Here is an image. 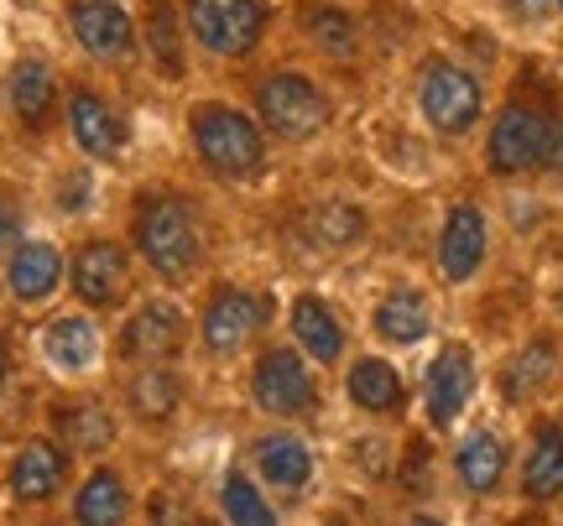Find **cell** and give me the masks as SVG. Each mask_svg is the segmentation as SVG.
Instances as JSON below:
<instances>
[{"mask_svg": "<svg viewBox=\"0 0 563 526\" xmlns=\"http://www.w3.org/2000/svg\"><path fill=\"white\" fill-rule=\"evenodd\" d=\"M188 136H194V152L209 172L220 178H256L266 163V142H262V125L241 115L235 104L220 100H203L188 110Z\"/></svg>", "mask_w": 563, "mask_h": 526, "instance_id": "obj_1", "label": "cell"}, {"mask_svg": "<svg viewBox=\"0 0 563 526\" xmlns=\"http://www.w3.org/2000/svg\"><path fill=\"white\" fill-rule=\"evenodd\" d=\"M563 152V131L559 121L538 110L527 100H511L496 110L490 121V136H485V167L496 178H522V172H538Z\"/></svg>", "mask_w": 563, "mask_h": 526, "instance_id": "obj_2", "label": "cell"}, {"mask_svg": "<svg viewBox=\"0 0 563 526\" xmlns=\"http://www.w3.org/2000/svg\"><path fill=\"white\" fill-rule=\"evenodd\" d=\"M131 240H136V250L146 256V266H152L157 277H167V282L194 277V266H199V256H203L194 214H188L178 199H141Z\"/></svg>", "mask_w": 563, "mask_h": 526, "instance_id": "obj_3", "label": "cell"}, {"mask_svg": "<svg viewBox=\"0 0 563 526\" xmlns=\"http://www.w3.org/2000/svg\"><path fill=\"white\" fill-rule=\"evenodd\" d=\"M256 115H262V125L277 142H308V136H319L329 125L334 104H329V94L308 74L277 68V74H266L256 83Z\"/></svg>", "mask_w": 563, "mask_h": 526, "instance_id": "obj_4", "label": "cell"}, {"mask_svg": "<svg viewBox=\"0 0 563 526\" xmlns=\"http://www.w3.org/2000/svg\"><path fill=\"white\" fill-rule=\"evenodd\" d=\"M418 110L439 136H470L485 115V89L454 58H428L418 68Z\"/></svg>", "mask_w": 563, "mask_h": 526, "instance_id": "obj_5", "label": "cell"}, {"mask_svg": "<svg viewBox=\"0 0 563 526\" xmlns=\"http://www.w3.org/2000/svg\"><path fill=\"white\" fill-rule=\"evenodd\" d=\"M183 16H188V37L214 58L256 53V42L266 32L262 0H183Z\"/></svg>", "mask_w": 563, "mask_h": 526, "instance_id": "obj_6", "label": "cell"}, {"mask_svg": "<svg viewBox=\"0 0 563 526\" xmlns=\"http://www.w3.org/2000/svg\"><path fill=\"white\" fill-rule=\"evenodd\" d=\"M251 396H256V406L262 412H272V417H302V412H313V402H319V381H313V370H308V355L292 345H277L266 349L262 360H256V370H251Z\"/></svg>", "mask_w": 563, "mask_h": 526, "instance_id": "obj_7", "label": "cell"}, {"mask_svg": "<svg viewBox=\"0 0 563 526\" xmlns=\"http://www.w3.org/2000/svg\"><path fill=\"white\" fill-rule=\"evenodd\" d=\"M266 324V298L256 287H235V282H220L209 292V303L199 313V339L214 355H235V349Z\"/></svg>", "mask_w": 563, "mask_h": 526, "instance_id": "obj_8", "label": "cell"}, {"mask_svg": "<svg viewBox=\"0 0 563 526\" xmlns=\"http://www.w3.org/2000/svg\"><path fill=\"white\" fill-rule=\"evenodd\" d=\"M475 349L470 345H443L439 355H433V365H428V376H422V412H428V423L433 427H449L460 423V412L470 406V396H475Z\"/></svg>", "mask_w": 563, "mask_h": 526, "instance_id": "obj_9", "label": "cell"}, {"mask_svg": "<svg viewBox=\"0 0 563 526\" xmlns=\"http://www.w3.org/2000/svg\"><path fill=\"white\" fill-rule=\"evenodd\" d=\"M68 21H74V37H79L89 58L125 63L136 53V21H131L121 0H74Z\"/></svg>", "mask_w": 563, "mask_h": 526, "instance_id": "obj_10", "label": "cell"}, {"mask_svg": "<svg viewBox=\"0 0 563 526\" xmlns=\"http://www.w3.org/2000/svg\"><path fill=\"white\" fill-rule=\"evenodd\" d=\"M485 245H490V230H485L481 203H454L439 224V271L443 282H470L485 266Z\"/></svg>", "mask_w": 563, "mask_h": 526, "instance_id": "obj_11", "label": "cell"}, {"mask_svg": "<svg viewBox=\"0 0 563 526\" xmlns=\"http://www.w3.org/2000/svg\"><path fill=\"white\" fill-rule=\"evenodd\" d=\"M74 292H79V303L89 307H115L125 292V277H131V261H125V245L115 240H89L79 245V256H74Z\"/></svg>", "mask_w": 563, "mask_h": 526, "instance_id": "obj_12", "label": "cell"}, {"mask_svg": "<svg viewBox=\"0 0 563 526\" xmlns=\"http://www.w3.org/2000/svg\"><path fill=\"white\" fill-rule=\"evenodd\" d=\"M68 480V448L53 444V438H32V444L16 448L11 459V495L26 501V506H42L53 501Z\"/></svg>", "mask_w": 563, "mask_h": 526, "instance_id": "obj_13", "label": "cell"}, {"mask_svg": "<svg viewBox=\"0 0 563 526\" xmlns=\"http://www.w3.org/2000/svg\"><path fill=\"white\" fill-rule=\"evenodd\" d=\"M5 287L16 303H47L63 287V250L53 240H21L5 261Z\"/></svg>", "mask_w": 563, "mask_h": 526, "instance_id": "obj_14", "label": "cell"}, {"mask_svg": "<svg viewBox=\"0 0 563 526\" xmlns=\"http://www.w3.org/2000/svg\"><path fill=\"white\" fill-rule=\"evenodd\" d=\"M68 131H74L84 157H100V163L125 146V125L115 115V104L104 94H95V89H74L68 94Z\"/></svg>", "mask_w": 563, "mask_h": 526, "instance_id": "obj_15", "label": "cell"}, {"mask_svg": "<svg viewBox=\"0 0 563 526\" xmlns=\"http://www.w3.org/2000/svg\"><path fill=\"white\" fill-rule=\"evenodd\" d=\"M251 459H256L266 485L282 490V495H298V490L313 480V448L302 444L298 433H287V427L262 433V438L251 444Z\"/></svg>", "mask_w": 563, "mask_h": 526, "instance_id": "obj_16", "label": "cell"}, {"mask_svg": "<svg viewBox=\"0 0 563 526\" xmlns=\"http://www.w3.org/2000/svg\"><path fill=\"white\" fill-rule=\"evenodd\" d=\"M506 469H511V448H506L501 433L490 427H475L460 448H454V474L470 495H496L506 485Z\"/></svg>", "mask_w": 563, "mask_h": 526, "instance_id": "obj_17", "label": "cell"}, {"mask_svg": "<svg viewBox=\"0 0 563 526\" xmlns=\"http://www.w3.org/2000/svg\"><path fill=\"white\" fill-rule=\"evenodd\" d=\"M344 396L361 406V412H371V417H397L407 402V385L391 360L361 355V360L350 365V376H344Z\"/></svg>", "mask_w": 563, "mask_h": 526, "instance_id": "obj_18", "label": "cell"}, {"mask_svg": "<svg viewBox=\"0 0 563 526\" xmlns=\"http://www.w3.org/2000/svg\"><path fill=\"white\" fill-rule=\"evenodd\" d=\"M183 328L188 324H183V313L173 303H141L121 334V349L136 355V360H146V365H162L183 345Z\"/></svg>", "mask_w": 563, "mask_h": 526, "instance_id": "obj_19", "label": "cell"}, {"mask_svg": "<svg viewBox=\"0 0 563 526\" xmlns=\"http://www.w3.org/2000/svg\"><path fill=\"white\" fill-rule=\"evenodd\" d=\"M371 328H376V339L386 345H422L428 339V328H433V303L422 298L418 287H391L376 313H371Z\"/></svg>", "mask_w": 563, "mask_h": 526, "instance_id": "obj_20", "label": "cell"}, {"mask_svg": "<svg viewBox=\"0 0 563 526\" xmlns=\"http://www.w3.org/2000/svg\"><path fill=\"white\" fill-rule=\"evenodd\" d=\"M292 339H298V349L308 355L313 365H334L344 355V324L340 313L323 303V298H313V292H302L298 303H292Z\"/></svg>", "mask_w": 563, "mask_h": 526, "instance_id": "obj_21", "label": "cell"}, {"mask_svg": "<svg viewBox=\"0 0 563 526\" xmlns=\"http://www.w3.org/2000/svg\"><path fill=\"white\" fill-rule=\"evenodd\" d=\"M131 516V490H125L121 469H89L79 495H74V522L79 526H121Z\"/></svg>", "mask_w": 563, "mask_h": 526, "instance_id": "obj_22", "label": "cell"}, {"mask_svg": "<svg viewBox=\"0 0 563 526\" xmlns=\"http://www.w3.org/2000/svg\"><path fill=\"white\" fill-rule=\"evenodd\" d=\"M522 495L527 501H559L563 495V427L538 423L522 454Z\"/></svg>", "mask_w": 563, "mask_h": 526, "instance_id": "obj_23", "label": "cell"}, {"mask_svg": "<svg viewBox=\"0 0 563 526\" xmlns=\"http://www.w3.org/2000/svg\"><path fill=\"white\" fill-rule=\"evenodd\" d=\"M42 355L58 365L63 376H79V370H89L95 365V355H100V334H95V324L89 318H53V324L42 328Z\"/></svg>", "mask_w": 563, "mask_h": 526, "instance_id": "obj_24", "label": "cell"}, {"mask_svg": "<svg viewBox=\"0 0 563 526\" xmlns=\"http://www.w3.org/2000/svg\"><path fill=\"white\" fill-rule=\"evenodd\" d=\"M302 235L319 250H350L365 235V214L350 199H323L302 214Z\"/></svg>", "mask_w": 563, "mask_h": 526, "instance_id": "obj_25", "label": "cell"}, {"mask_svg": "<svg viewBox=\"0 0 563 526\" xmlns=\"http://www.w3.org/2000/svg\"><path fill=\"white\" fill-rule=\"evenodd\" d=\"M125 402H131V412L146 417V423H167V417L178 412V402H183V385H178V376H173L167 365H146V370L131 376Z\"/></svg>", "mask_w": 563, "mask_h": 526, "instance_id": "obj_26", "label": "cell"}, {"mask_svg": "<svg viewBox=\"0 0 563 526\" xmlns=\"http://www.w3.org/2000/svg\"><path fill=\"white\" fill-rule=\"evenodd\" d=\"M553 370H559V349L548 345V339H532V345L517 349V360L501 370V391L511 402H532V396L553 381Z\"/></svg>", "mask_w": 563, "mask_h": 526, "instance_id": "obj_27", "label": "cell"}, {"mask_svg": "<svg viewBox=\"0 0 563 526\" xmlns=\"http://www.w3.org/2000/svg\"><path fill=\"white\" fill-rule=\"evenodd\" d=\"M53 100H58V83H53V68L37 58L16 63L11 74V110H16L26 125H42L53 115Z\"/></svg>", "mask_w": 563, "mask_h": 526, "instance_id": "obj_28", "label": "cell"}, {"mask_svg": "<svg viewBox=\"0 0 563 526\" xmlns=\"http://www.w3.org/2000/svg\"><path fill=\"white\" fill-rule=\"evenodd\" d=\"M302 37L313 42L319 53H329V58H355L361 26H355V16L340 11V5H308V11H302Z\"/></svg>", "mask_w": 563, "mask_h": 526, "instance_id": "obj_29", "label": "cell"}, {"mask_svg": "<svg viewBox=\"0 0 563 526\" xmlns=\"http://www.w3.org/2000/svg\"><path fill=\"white\" fill-rule=\"evenodd\" d=\"M58 433H63V448L74 454H104L110 438H115V423L100 402H79V406H58Z\"/></svg>", "mask_w": 563, "mask_h": 526, "instance_id": "obj_30", "label": "cell"}, {"mask_svg": "<svg viewBox=\"0 0 563 526\" xmlns=\"http://www.w3.org/2000/svg\"><path fill=\"white\" fill-rule=\"evenodd\" d=\"M220 506H224V526H277V506L256 490V480H245L241 469L224 474Z\"/></svg>", "mask_w": 563, "mask_h": 526, "instance_id": "obj_31", "label": "cell"}, {"mask_svg": "<svg viewBox=\"0 0 563 526\" xmlns=\"http://www.w3.org/2000/svg\"><path fill=\"white\" fill-rule=\"evenodd\" d=\"M146 47L167 74H183V42H178V16L167 0H146Z\"/></svg>", "mask_w": 563, "mask_h": 526, "instance_id": "obj_32", "label": "cell"}, {"mask_svg": "<svg viewBox=\"0 0 563 526\" xmlns=\"http://www.w3.org/2000/svg\"><path fill=\"white\" fill-rule=\"evenodd\" d=\"M0 245H21V203L0 193Z\"/></svg>", "mask_w": 563, "mask_h": 526, "instance_id": "obj_33", "label": "cell"}, {"mask_svg": "<svg viewBox=\"0 0 563 526\" xmlns=\"http://www.w3.org/2000/svg\"><path fill=\"white\" fill-rule=\"evenodd\" d=\"M501 5H506V11H511L517 21H543L548 11L559 5V0H501Z\"/></svg>", "mask_w": 563, "mask_h": 526, "instance_id": "obj_34", "label": "cell"}, {"mask_svg": "<svg viewBox=\"0 0 563 526\" xmlns=\"http://www.w3.org/2000/svg\"><path fill=\"white\" fill-rule=\"evenodd\" d=\"M407 526H443V522H439V516H422V511H418V516H407Z\"/></svg>", "mask_w": 563, "mask_h": 526, "instance_id": "obj_35", "label": "cell"}, {"mask_svg": "<svg viewBox=\"0 0 563 526\" xmlns=\"http://www.w3.org/2000/svg\"><path fill=\"white\" fill-rule=\"evenodd\" d=\"M5 370H11V365H5V345H0V385H5Z\"/></svg>", "mask_w": 563, "mask_h": 526, "instance_id": "obj_36", "label": "cell"}, {"mask_svg": "<svg viewBox=\"0 0 563 526\" xmlns=\"http://www.w3.org/2000/svg\"><path fill=\"white\" fill-rule=\"evenodd\" d=\"M199 526H214V522H199Z\"/></svg>", "mask_w": 563, "mask_h": 526, "instance_id": "obj_37", "label": "cell"}, {"mask_svg": "<svg viewBox=\"0 0 563 526\" xmlns=\"http://www.w3.org/2000/svg\"><path fill=\"white\" fill-rule=\"evenodd\" d=\"M559 11H563V0H559Z\"/></svg>", "mask_w": 563, "mask_h": 526, "instance_id": "obj_38", "label": "cell"}]
</instances>
